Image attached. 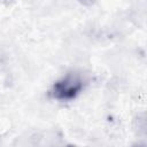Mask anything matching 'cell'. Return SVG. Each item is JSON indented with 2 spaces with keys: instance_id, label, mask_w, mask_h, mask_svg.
<instances>
[{
  "instance_id": "6da1fadb",
  "label": "cell",
  "mask_w": 147,
  "mask_h": 147,
  "mask_svg": "<svg viewBox=\"0 0 147 147\" xmlns=\"http://www.w3.org/2000/svg\"><path fill=\"white\" fill-rule=\"evenodd\" d=\"M87 80L78 71H68L59 77L48 90V98L57 102H71L86 88Z\"/></svg>"
},
{
  "instance_id": "7a4b0ae2",
  "label": "cell",
  "mask_w": 147,
  "mask_h": 147,
  "mask_svg": "<svg viewBox=\"0 0 147 147\" xmlns=\"http://www.w3.org/2000/svg\"><path fill=\"white\" fill-rule=\"evenodd\" d=\"M78 2L84 7H92L96 2V0H78Z\"/></svg>"
},
{
  "instance_id": "3957f363",
  "label": "cell",
  "mask_w": 147,
  "mask_h": 147,
  "mask_svg": "<svg viewBox=\"0 0 147 147\" xmlns=\"http://www.w3.org/2000/svg\"><path fill=\"white\" fill-rule=\"evenodd\" d=\"M5 1H10V0H5Z\"/></svg>"
}]
</instances>
